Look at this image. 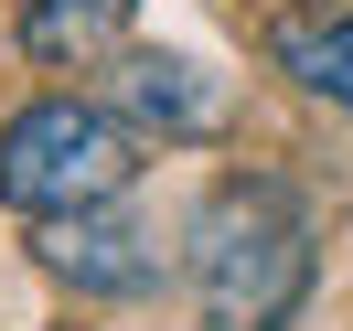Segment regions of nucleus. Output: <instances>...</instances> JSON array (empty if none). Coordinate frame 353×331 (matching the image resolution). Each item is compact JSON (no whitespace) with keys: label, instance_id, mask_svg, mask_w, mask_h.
I'll return each mask as SVG.
<instances>
[{"label":"nucleus","instance_id":"7","mask_svg":"<svg viewBox=\"0 0 353 331\" xmlns=\"http://www.w3.org/2000/svg\"><path fill=\"white\" fill-rule=\"evenodd\" d=\"M310 11H332V0H310Z\"/></svg>","mask_w":353,"mask_h":331},{"label":"nucleus","instance_id":"3","mask_svg":"<svg viewBox=\"0 0 353 331\" xmlns=\"http://www.w3.org/2000/svg\"><path fill=\"white\" fill-rule=\"evenodd\" d=\"M43 267L75 288H97V299H129V288L161 278V246L139 214H118V203H86V214H54L43 224Z\"/></svg>","mask_w":353,"mask_h":331},{"label":"nucleus","instance_id":"4","mask_svg":"<svg viewBox=\"0 0 353 331\" xmlns=\"http://www.w3.org/2000/svg\"><path fill=\"white\" fill-rule=\"evenodd\" d=\"M118 107H129V129H161V139L225 129V86L193 54H129V65H118Z\"/></svg>","mask_w":353,"mask_h":331},{"label":"nucleus","instance_id":"2","mask_svg":"<svg viewBox=\"0 0 353 331\" xmlns=\"http://www.w3.org/2000/svg\"><path fill=\"white\" fill-rule=\"evenodd\" d=\"M139 171V139L118 107L97 96H32L11 129H0V203L11 214H86V203H118Z\"/></svg>","mask_w":353,"mask_h":331},{"label":"nucleus","instance_id":"1","mask_svg":"<svg viewBox=\"0 0 353 331\" xmlns=\"http://www.w3.org/2000/svg\"><path fill=\"white\" fill-rule=\"evenodd\" d=\"M300 288H310L300 193L268 182V171L225 182L203 203V224H193V310H203V331H289Z\"/></svg>","mask_w":353,"mask_h":331},{"label":"nucleus","instance_id":"5","mask_svg":"<svg viewBox=\"0 0 353 331\" xmlns=\"http://www.w3.org/2000/svg\"><path fill=\"white\" fill-rule=\"evenodd\" d=\"M129 22H139V0H32L22 11V54L32 65H86V54H108Z\"/></svg>","mask_w":353,"mask_h":331},{"label":"nucleus","instance_id":"6","mask_svg":"<svg viewBox=\"0 0 353 331\" xmlns=\"http://www.w3.org/2000/svg\"><path fill=\"white\" fill-rule=\"evenodd\" d=\"M279 65L300 75L310 96L353 107V11H343V22H300V32H279Z\"/></svg>","mask_w":353,"mask_h":331}]
</instances>
